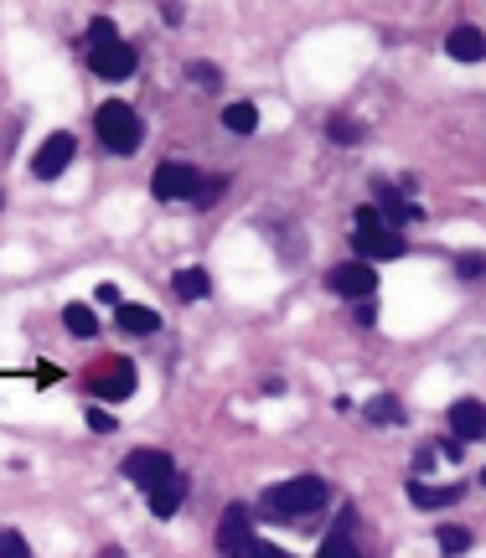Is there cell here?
<instances>
[{
  "label": "cell",
  "mask_w": 486,
  "mask_h": 558,
  "mask_svg": "<svg viewBox=\"0 0 486 558\" xmlns=\"http://www.w3.org/2000/svg\"><path fill=\"white\" fill-rule=\"evenodd\" d=\"M316 507H326V481H321V476H290V481L269 486V491L259 496V512H264V517H285V522L311 517Z\"/></svg>",
  "instance_id": "cell-1"
},
{
  "label": "cell",
  "mask_w": 486,
  "mask_h": 558,
  "mask_svg": "<svg viewBox=\"0 0 486 558\" xmlns=\"http://www.w3.org/2000/svg\"><path fill=\"white\" fill-rule=\"evenodd\" d=\"M352 254L368 264V259H399L404 254V233H393L383 223L378 207H357V228H352Z\"/></svg>",
  "instance_id": "cell-2"
},
{
  "label": "cell",
  "mask_w": 486,
  "mask_h": 558,
  "mask_svg": "<svg viewBox=\"0 0 486 558\" xmlns=\"http://www.w3.org/2000/svg\"><path fill=\"white\" fill-rule=\"evenodd\" d=\"M94 130H99L104 150H114V155H135V150H140V140H145V124H140V114H135L130 104H119V99L99 104V114H94Z\"/></svg>",
  "instance_id": "cell-3"
},
{
  "label": "cell",
  "mask_w": 486,
  "mask_h": 558,
  "mask_svg": "<svg viewBox=\"0 0 486 558\" xmlns=\"http://www.w3.org/2000/svg\"><path fill=\"white\" fill-rule=\"evenodd\" d=\"M150 192H156V202H197L202 171L187 166V161H166V166H156V176H150Z\"/></svg>",
  "instance_id": "cell-4"
},
{
  "label": "cell",
  "mask_w": 486,
  "mask_h": 558,
  "mask_svg": "<svg viewBox=\"0 0 486 558\" xmlns=\"http://www.w3.org/2000/svg\"><path fill=\"white\" fill-rule=\"evenodd\" d=\"M125 476H130L135 486H145V491H156L161 481L176 476V460H171L166 450H130V455H125Z\"/></svg>",
  "instance_id": "cell-5"
},
{
  "label": "cell",
  "mask_w": 486,
  "mask_h": 558,
  "mask_svg": "<svg viewBox=\"0 0 486 558\" xmlns=\"http://www.w3.org/2000/svg\"><path fill=\"white\" fill-rule=\"evenodd\" d=\"M88 68H94L99 78H109V83H119V78L135 73V47H130L125 37L99 42V47H88Z\"/></svg>",
  "instance_id": "cell-6"
},
{
  "label": "cell",
  "mask_w": 486,
  "mask_h": 558,
  "mask_svg": "<svg viewBox=\"0 0 486 558\" xmlns=\"http://www.w3.org/2000/svg\"><path fill=\"white\" fill-rule=\"evenodd\" d=\"M73 150H78V145H73V135H68V130L47 135V140H42V150L32 155V176H37V181H57V176H63V171L73 166Z\"/></svg>",
  "instance_id": "cell-7"
},
{
  "label": "cell",
  "mask_w": 486,
  "mask_h": 558,
  "mask_svg": "<svg viewBox=\"0 0 486 558\" xmlns=\"http://www.w3.org/2000/svg\"><path fill=\"white\" fill-rule=\"evenodd\" d=\"M326 285L337 290V295H352V300H368L378 290V269L373 264H362V259H347L326 274Z\"/></svg>",
  "instance_id": "cell-8"
},
{
  "label": "cell",
  "mask_w": 486,
  "mask_h": 558,
  "mask_svg": "<svg viewBox=\"0 0 486 558\" xmlns=\"http://www.w3.org/2000/svg\"><path fill=\"white\" fill-rule=\"evenodd\" d=\"M445 424H450V434H455L461 445L486 440V403H481V398H455L450 414H445Z\"/></svg>",
  "instance_id": "cell-9"
},
{
  "label": "cell",
  "mask_w": 486,
  "mask_h": 558,
  "mask_svg": "<svg viewBox=\"0 0 486 558\" xmlns=\"http://www.w3.org/2000/svg\"><path fill=\"white\" fill-rule=\"evenodd\" d=\"M88 393L94 398H114V403H125L130 393H135V362H109V367H99L94 372V383H88Z\"/></svg>",
  "instance_id": "cell-10"
},
{
  "label": "cell",
  "mask_w": 486,
  "mask_h": 558,
  "mask_svg": "<svg viewBox=\"0 0 486 558\" xmlns=\"http://www.w3.org/2000/svg\"><path fill=\"white\" fill-rule=\"evenodd\" d=\"M378 212H383V223H393V228L419 223V217H424V207L419 202H404V192H393L388 181H378Z\"/></svg>",
  "instance_id": "cell-11"
},
{
  "label": "cell",
  "mask_w": 486,
  "mask_h": 558,
  "mask_svg": "<svg viewBox=\"0 0 486 558\" xmlns=\"http://www.w3.org/2000/svg\"><path fill=\"white\" fill-rule=\"evenodd\" d=\"M114 326H119V331H130V336H156V331H161V316H156L150 305L125 300V305L114 310Z\"/></svg>",
  "instance_id": "cell-12"
},
{
  "label": "cell",
  "mask_w": 486,
  "mask_h": 558,
  "mask_svg": "<svg viewBox=\"0 0 486 558\" xmlns=\"http://www.w3.org/2000/svg\"><path fill=\"white\" fill-rule=\"evenodd\" d=\"M145 496H150V517H161V522H166V517H176L181 502H187V476L176 471L171 481H161L156 491H145Z\"/></svg>",
  "instance_id": "cell-13"
},
{
  "label": "cell",
  "mask_w": 486,
  "mask_h": 558,
  "mask_svg": "<svg viewBox=\"0 0 486 558\" xmlns=\"http://www.w3.org/2000/svg\"><path fill=\"white\" fill-rule=\"evenodd\" d=\"M243 543H249V507H228L223 522H218V548L233 558Z\"/></svg>",
  "instance_id": "cell-14"
},
{
  "label": "cell",
  "mask_w": 486,
  "mask_h": 558,
  "mask_svg": "<svg viewBox=\"0 0 486 558\" xmlns=\"http://www.w3.org/2000/svg\"><path fill=\"white\" fill-rule=\"evenodd\" d=\"M445 52H450L455 62H481V57H486V37H481L476 26H455L450 42H445Z\"/></svg>",
  "instance_id": "cell-15"
},
{
  "label": "cell",
  "mask_w": 486,
  "mask_h": 558,
  "mask_svg": "<svg viewBox=\"0 0 486 558\" xmlns=\"http://www.w3.org/2000/svg\"><path fill=\"white\" fill-rule=\"evenodd\" d=\"M362 424H378V429H388V424H404V403L393 398V393H378V398L362 403Z\"/></svg>",
  "instance_id": "cell-16"
},
{
  "label": "cell",
  "mask_w": 486,
  "mask_h": 558,
  "mask_svg": "<svg viewBox=\"0 0 486 558\" xmlns=\"http://www.w3.org/2000/svg\"><path fill=\"white\" fill-rule=\"evenodd\" d=\"M409 502L424 507V512H435V507L461 502V486H424V481H409Z\"/></svg>",
  "instance_id": "cell-17"
},
{
  "label": "cell",
  "mask_w": 486,
  "mask_h": 558,
  "mask_svg": "<svg viewBox=\"0 0 486 558\" xmlns=\"http://www.w3.org/2000/svg\"><path fill=\"white\" fill-rule=\"evenodd\" d=\"M171 290H176L181 300H192V305H197V300H207V295H212V279H207L202 269H176Z\"/></svg>",
  "instance_id": "cell-18"
},
{
  "label": "cell",
  "mask_w": 486,
  "mask_h": 558,
  "mask_svg": "<svg viewBox=\"0 0 486 558\" xmlns=\"http://www.w3.org/2000/svg\"><path fill=\"white\" fill-rule=\"evenodd\" d=\"M223 130L254 135V130H259V109H254V104H228V109H223Z\"/></svg>",
  "instance_id": "cell-19"
},
{
  "label": "cell",
  "mask_w": 486,
  "mask_h": 558,
  "mask_svg": "<svg viewBox=\"0 0 486 558\" xmlns=\"http://www.w3.org/2000/svg\"><path fill=\"white\" fill-rule=\"evenodd\" d=\"M63 326H68L73 336H94V331H99V316H94L88 305H68V310H63Z\"/></svg>",
  "instance_id": "cell-20"
},
{
  "label": "cell",
  "mask_w": 486,
  "mask_h": 558,
  "mask_svg": "<svg viewBox=\"0 0 486 558\" xmlns=\"http://www.w3.org/2000/svg\"><path fill=\"white\" fill-rule=\"evenodd\" d=\"M435 543H440V553H445V558H461V553L471 548V533H466V527H440Z\"/></svg>",
  "instance_id": "cell-21"
},
{
  "label": "cell",
  "mask_w": 486,
  "mask_h": 558,
  "mask_svg": "<svg viewBox=\"0 0 486 558\" xmlns=\"http://www.w3.org/2000/svg\"><path fill=\"white\" fill-rule=\"evenodd\" d=\"M316 558H362V548L347 538V533H331L326 543H321V553Z\"/></svg>",
  "instance_id": "cell-22"
},
{
  "label": "cell",
  "mask_w": 486,
  "mask_h": 558,
  "mask_svg": "<svg viewBox=\"0 0 486 558\" xmlns=\"http://www.w3.org/2000/svg\"><path fill=\"white\" fill-rule=\"evenodd\" d=\"M0 558H32V548H26L16 527H0Z\"/></svg>",
  "instance_id": "cell-23"
},
{
  "label": "cell",
  "mask_w": 486,
  "mask_h": 558,
  "mask_svg": "<svg viewBox=\"0 0 486 558\" xmlns=\"http://www.w3.org/2000/svg\"><path fill=\"white\" fill-rule=\"evenodd\" d=\"M326 130H331V140H337V145H357V140H362V124H352V119H342V114L331 119Z\"/></svg>",
  "instance_id": "cell-24"
},
{
  "label": "cell",
  "mask_w": 486,
  "mask_h": 558,
  "mask_svg": "<svg viewBox=\"0 0 486 558\" xmlns=\"http://www.w3.org/2000/svg\"><path fill=\"white\" fill-rule=\"evenodd\" d=\"M233 558H290V553H285V548H275V543H264V538H249Z\"/></svg>",
  "instance_id": "cell-25"
},
{
  "label": "cell",
  "mask_w": 486,
  "mask_h": 558,
  "mask_svg": "<svg viewBox=\"0 0 486 558\" xmlns=\"http://www.w3.org/2000/svg\"><path fill=\"white\" fill-rule=\"evenodd\" d=\"M114 37H119V31H114V21H109V16H94V21H88V47L114 42Z\"/></svg>",
  "instance_id": "cell-26"
},
{
  "label": "cell",
  "mask_w": 486,
  "mask_h": 558,
  "mask_svg": "<svg viewBox=\"0 0 486 558\" xmlns=\"http://www.w3.org/2000/svg\"><path fill=\"white\" fill-rule=\"evenodd\" d=\"M455 269H461V279H481L486 274V259L481 254H461V259H455Z\"/></svg>",
  "instance_id": "cell-27"
},
{
  "label": "cell",
  "mask_w": 486,
  "mask_h": 558,
  "mask_svg": "<svg viewBox=\"0 0 486 558\" xmlns=\"http://www.w3.org/2000/svg\"><path fill=\"white\" fill-rule=\"evenodd\" d=\"M88 429H94V434H109V429H114V414H109V409H88Z\"/></svg>",
  "instance_id": "cell-28"
},
{
  "label": "cell",
  "mask_w": 486,
  "mask_h": 558,
  "mask_svg": "<svg viewBox=\"0 0 486 558\" xmlns=\"http://www.w3.org/2000/svg\"><path fill=\"white\" fill-rule=\"evenodd\" d=\"M352 316H357V326H373V316H378V305H373V300H357V310H352Z\"/></svg>",
  "instance_id": "cell-29"
},
{
  "label": "cell",
  "mask_w": 486,
  "mask_h": 558,
  "mask_svg": "<svg viewBox=\"0 0 486 558\" xmlns=\"http://www.w3.org/2000/svg\"><path fill=\"white\" fill-rule=\"evenodd\" d=\"M99 300H104V305H114V310L125 305V300H119V290H114V285H99Z\"/></svg>",
  "instance_id": "cell-30"
},
{
  "label": "cell",
  "mask_w": 486,
  "mask_h": 558,
  "mask_svg": "<svg viewBox=\"0 0 486 558\" xmlns=\"http://www.w3.org/2000/svg\"><path fill=\"white\" fill-rule=\"evenodd\" d=\"M481 481H486V471H481Z\"/></svg>",
  "instance_id": "cell-31"
}]
</instances>
